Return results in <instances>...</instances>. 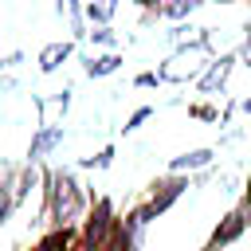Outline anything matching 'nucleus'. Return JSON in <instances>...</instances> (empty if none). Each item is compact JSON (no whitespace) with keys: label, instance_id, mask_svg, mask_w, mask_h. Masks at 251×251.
Masks as SVG:
<instances>
[{"label":"nucleus","instance_id":"39448f33","mask_svg":"<svg viewBox=\"0 0 251 251\" xmlns=\"http://www.w3.org/2000/svg\"><path fill=\"white\" fill-rule=\"evenodd\" d=\"M239 63V51H227V55H220V59H212L208 67H204V75L196 78V86L204 90V94H216L227 78H231V67Z\"/></svg>","mask_w":251,"mask_h":251},{"label":"nucleus","instance_id":"f3484780","mask_svg":"<svg viewBox=\"0 0 251 251\" xmlns=\"http://www.w3.org/2000/svg\"><path fill=\"white\" fill-rule=\"evenodd\" d=\"M145 118H153V106H137V110L129 114V122H126V133H133V129H137Z\"/></svg>","mask_w":251,"mask_h":251},{"label":"nucleus","instance_id":"f8f14e48","mask_svg":"<svg viewBox=\"0 0 251 251\" xmlns=\"http://www.w3.org/2000/svg\"><path fill=\"white\" fill-rule=\"evenodd\" d=\"M200 4H204V0H161V4H157V16H161V20H184V16H192Z\"/></svg>","mask_w":251,"mask_h":251},{"label":"nucleus","instance_id":"f03ea898","mask_svg":"<svg viewBox=\"0 0 251 251\" xmlns=\"http://www.w3.org/2000/svg\"><path fill=\"white\" fill-rule=\"evenodd\" d=\"M184 188H188V176H184V173H169V176L153 180V184H149L145 204H137V208H133V216H137L141 224H149V220L165 216V212H169V208L184 196Z\"/></svg>","mask_w":251,"mask_h":251},{"label":"nucleus","instance_id":"4468645a","mask_svg":"<svg viewBox=\"0 0 251 251\" xmlns=\"http://www.w3.org/2000/svg\"><path fill=\"white\" fill-rule=\"evenodd\" d=\"M188 118H200V122H220V110L208 106V102H192L188 106Z\"/></svg>","mask_w":251,"mask_h":251},{"label":"nucleus","instance_id":"423d86ee","mask_svg":"<svg viewBox=\"0 0 251 251\" xmlns=\"http://www.w3.org/2000/svg\"><path fill=\"white\" fill-rule=\"evenodd\" d=\"M63 137H67V129L63 126H39V133L31 137V145H27V161L35 165V161H43L55 145H63Z\"/></svg>","mask_w":251,"mask_h":251},{"label":"nucleus","instance_id":"2eb2a0df","mask_svg":"<svg viewBox=\"0 0 251 251\" xmlns=\"http://www.w3.org/2000/svg\"><path fill=\"white\" fill-rule=\"evenodd\" d=\"M110 161H114V145L98 149L94 157H82V165H86V169H110Z\"/></svg>","mask_w":251,"mask_h":251},{"label":"nucleus","instance_id":"6e6552de","mask_svg":"<svg viewBox=\"0 0 251 251\" xmlns=\"http://www.w3.org/2000/svg\"><path fill=\"white\" fill-rule=\"evenodd\" d=\"M35 251H86V247H82V235H78L75 227H55L51 235L39 239Z\"/></svg>","mask_w":251,"mask_h":251},{"label":"nucleus","instance_id":"f257e3e1","mask_svg":"<svg viewBox=\"0 0 251 251\" xmlns=\"http://www.w3.org/2000/svg\"><path fill=\"white\" fill-rule=\"evenodd\" d=\"M43 196H47V204H43V212H47V220L55 224V227H67L82 208H86V196H82V184L75 180V173H67V169H51L47 176H43Z\"/></svg>","mask_w":251,"mask_h":251},{"label":"nucleus","instance_id":"412c9836","mask_svg":"<svg viewBox=\"0 0 251 251\" xmlns=\"http://www.w3.org/2000/svg\"><path fill=\"white\" fill-rule=\"evenodd\" d=\"M239 110H247V114H251V98H243V102H239Z\"/></svg>","mask_w":251,"mask_h":251},{"label":"nucleus","instance_id":"a211bd4d","mask_svg":"<svg viewBox=\"0 0 251 251\" xmlns=\"http://www.w3.org/2000/svg\"><path fill=\"white\" fill-rule=\"evenodd\" d=\"M157 82H161V75H157V71H141V75L133 78V86H157Z\"/></svg>","mask_w":251,"mask_h":251},{"label":"nucleus","instance_id":"7ed1b4c3","mask_svg":"<svg viewBox=\"0 0 251 251\" xmlns=\"http://www.w3.org/2000/svg\"><path fill=\"white\" fill-rule=\"evenodd\" d=\"M114 231H118V216H114V200H94V212L86 216V224H82V247L86 251H106L110 247V239H114Z\"/></svg>","mask_w":251,"mask_h":251},{"label":"nucleus","instance_id":"dca6fc26","mask_svg":"<svg viewBox=\"0 0 251 251\" xmlns=\"http://www.w3.org/2000/svg\"><path fill=\"white\" fill-rule=\"evenodd\" d=\"M90 39H94V43H102V47H114V43H118V35H114V27H110V24H106V27H94V31H90Z\"/></svg>","mask_w":251,"mask_h":251},{"label":"nucleus","instance_id":"4be33fe9","mask_svg":"<svg viewBox=\"0 0 251 251\" xmlns=\"http://www.w3.org/2000/svg\"><path fill=\"white\" fill-rule=\"evenodd\" d=\"M216 4H235V0H216Z\"/></svg>","mask_w":251,"mask_h":251},{"label":"nucleus","instance_id":"ddd939ff","mask_svg":"<svg viewBox=\"0 0 251 251\" xmlns=\"http://www.w3.org/2000/svg\"><path fill=\"white\" fill-rule=\"evenodd\" d=\"M114 12H118V0H94V4H86V20L98 24V27H106Z\"/></svg>","mask_w":251,"mask_h":251},{"label":"nucleus","instance_id":"1a4fd4ad","mask_svg":"<svg viewBox=\"0 0 251 251\" xmlns=\"http://www.w3.org/2000/svg\"><path fill=\"white\" fill-rule=\"evenodd\" d=\"M75 55V39H59V43H47L43 51H39V71L43 75H51V71H59L67 59Z\"/></svg>","mask_w":251,"mask_h":251},{"label":"nucleus","instance_id":"9b49d317","mask_svg":"<svg viewBox=\"0 0 251 251\" xmlns=\"http://www.w3.org/2000/svg\"><path fill=\"white\" fill-rule=\"evenodd\" d=\"M55 12L67 20V31L75 35V39H82L86 31H82V16H86V8L78 4V0H55Z\"/></svg>","mask_w":251,"mask_h":251},{"label":"nucleus","instance_id":"20e7f679","mask_svg":"<svg viewBox=\"0 0 251 251\" xmlns=\"http://www.w3.org/2000/svg\"><path fill=\"white\" fill-rule=\"evenodd\" d=\"M243 231H247V208H235V212H227V216L216 224V231L208 235V243H204L200 251H224V247H231Z\"/></svg>","mask_w":251,"mask_h":251},{"label":"nucleus","instance_id":"6ab92c4d","mask_svg":"<svg viewBox=\"0 0 251 251\" xmlns=\"http://www.w3.org/2000/svg\"><path fill=\"white\" fill-rule=\"evenodd\" d=\"M133 4H141V8H153V12H149V20H153V16H157V4H161V0H133Z\"/></svg>","mask_w":251,"mask_h":251},{"label":"nucleus","instance_id":"aec40b11","mask_svg":"<svg viewBox=\"0 0 251 251\" xmlns=\"http://www.w3.org/2000/svg\"><path fill=\"white\" fill-rule=\"evenodd\" d=\"M243 208H251V173H247V188H243Z\"/></svg>","mask_w":251,"mask_h":251},{"label":"nucleus","instance_id":"9d476101","mask_svg":"<svg viewBox=\"0 0 251 251\" xmlns=\"http://www.w3.org/2000/svg\"><path fill=\"white\" fill-rule=\"evenodd\" d=\"M82 71H86L90 78H106V75L122 71V55H118V51H106V55H90V59L82 63Z\"/></svg>","mask_w":251,"mask_h":251},{"label":"nucleus","instance_id":"0eeeda50","mask_svg":"<svg viewBox=\"0 0 251 251\" xmlns=\"http://www.w3.org/2000/svg\"><path fill=\"white\" fill-rule=\"evenodd\" d=\"M216 161V145H204V149H188L180 157L169 161V173H196V169H208Z\"/></svg>","mask_w":251,"mask_h":251}]
</instances>
